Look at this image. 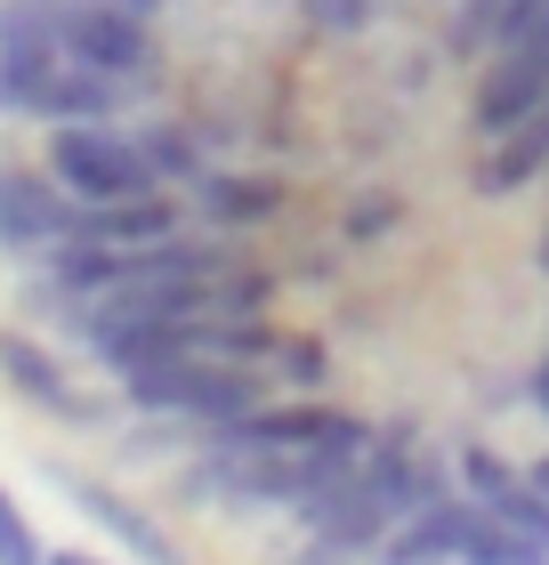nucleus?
Returning <instances> with one entry per match:
<instances>
[{
    "mask_svg": "<svg viewBox=\"0 0 549 565\" xmlns=\"http://www.w3.org/2000/svg\"><path fill=\"white\" fill-rule=\"evenodd\" d=\"M49 178L73 202H129L162 186L138 130H114V121H49Z\"/></svg>",
    "mask_w": 549,
    "mask_h": 565,
    "instance_id": "obj_2",
    "label": "nucleus"
},
{
    "mask_svg": "<svg viewBox=\"0 0 549 565\" xmlns=\"http://www.w3.org/2000/svg\"><path fill=\"white\" fill-rule=\"evenodd\" d=\"M49 484H57V493H65L73 509H82V518H89L97 533H106L114 550L138 557V565H187V557H178V542H170V525L154 518V509H138V501L122 493V484L82 477V469H49Z\"/></svg>",
    "mask_w": 549,
    "mask_h": 565,
    "instance_id": "obj_5",
    "label": "nucleus"
},
{
    "mask_svg": "<svg viewBox=\"0 0 549 565\" xmlns=\"http://www.w3.org/2000/svg\"><path fill=\"white\" fill-rule=\"evenodd\" d=\"M57 65H65L57 33H9L0 41V114H33L41 89L57 82Z\"/></svg>",
    "mask_w": 549,
    "mask_h": 565,
    "instance_id": "obj_13",
    "label": "nucleus"
},
{
    "mask_svg": "<svg viewBox=\"0 0 549 565\" xmlns=\"http://www.w3.org/2000/svg\"><path fill=\"white\" fill-rule=\"evenodd\" d=\"M526 396H534V413L549 420V348H541V364H534V380H526Z\"/></svg>",
    "mask_w": 549,
    "mask_h": 565,
    "instance_id": "obj_22",
    "label": "nucleus"
},
{
    "mask_svg": "<svg viewBox=\"0 0 549 565\" xmlns=\"http://www.w3.org/2000/svg\"><path fill=\"white\" fill-rule=\"evenodd\" d=\"M397 218H404L397 194H363V202H348V226H339V235L348 243H380V235H397Z\"/></svg>",
    "mask_w": 549,
    "mask_h": 565,
    "instance_id": "obj_20",
    "label": "nucleus"
},
{
    "mask_svg": "<svg viewBox=\"0 0 549 565\" xmlns=\"http://www.w3.org/2000/svg\"><path fill=\"white\" fill-rule=\"evenodd\" d=\"M122 9H138V17H154V9H162V0H122Z\"/></svg>",
    "mask_w": 549,
    "mask_h": 565,
    "instance_id": "obj_25",
    "label": "nucleus"
},
{
    "mask_svg": "<svg viewBox=\"0 0 549 565\" xmlns=\"http://www.w3.org/2000/svg\"><path fill=\"white\" fill-rule=\"evenodd\" d=\"M122 404L146 420H187V428H226L267 404V388H258L251 364H226V355H170V364H146L122 380Z\"/></svg>",
    "mask_w": 549,
    "mask_h": 565,
    "instance_id": "obj_1",
    "label": "nucleus"
},
{
    "mask_svg": "<svg viewBox=\"0 0 549 565\" xmlns=\"http://www.w3.org/2000/svg\"><path fill=\"white\" fill-rule=\"evenodd\" d=\"M275 211H283V186L275 178H251V170H202L194 202H187V218L202 235H251V226H267Z\"/></svg>",
    "mask_w": 549,
    "mask_h": 565,
    "instance_id": "obj_10",
    "label": "nucleus"
},
{
    "mask_svg": "<svg viewBox=\"0 0 549 565\" xmlns=\"http://www.w3.org/2000/svg\"><path fill=\"white\" fill-rule=\"evenodd\" d=\"M299 17H307V33H324V41L372 33V0H299Z\"/></svg>",
    "mask_w": 549,
    "mask_h": 565,
    "instance_id": "obj_18",
    "label": "nucleus"
},
{
    "mask_svg": "<svg viewBox=\"0 0 549 565\" xmlns=\"http://www.w3.org/2000/svg\"><path fill=\"white\" fill-rule=\"evenodd\" d=\"M129 106V82H114V73H97V65H57V82L41 89V106L33 121H114Z\"/></svg>",
    "mask_w": 549,
    "mask_h": 565,
    "instance_id": "obj_12",
    "label": "nucleus"
},
{
    "mask_svg": "<svg viewBox=\"0 0 549 565\" xmlns=\"http://www.w3.org/2000/svg\"><path fill=\"white\" fill-rule=\"evenodd\" d=\"M468 525H477V493H444L429 509H412V518L388 525V542L372 550V565H429V557H461Z\"/></svg>",
    "mask_w": 549,
    "mask_h": 565,
    "instance_id": "obj_11",
    "label": "nucleus"
},
{
    "mask_svg": "<svg viewBox=\"0 0 549 565\" xmlns=\"http://www.w3.org/2000/svg\"><path fill=\"white\" fill-rule=\"evenodd\" d=\"M526 477H534V484H541V493H549V452H541V460H534V469H526Z\"/></svg>",
    "mask_w": 549,
    "mask_h": 565,
    "instance_id": "obj_24",
    "label": "nucleus"
},
{
    "mask_svg": "<svg viewBox=\"0 0 549 565\" xmlns=\"http://www.w3.org/2000/svg\"><path fill=\"white\" fill-rule=\"evenodd\" d=\"M453 469H461V493H477L502 525H517V533H534V542H549V493H541L526 469H509V460L493 452V445H468Z\"/></svg>",
    "mask_w": 549,
    "mask_h": 565,
    "instance_id": "obj_9",
    "label": "nucleus"
},
{
    "mask_svg": "<svg viewBox=\"0 0 549 565\" xmlns=\"http://www.w3.org/2000/svg\"><path fill=\"white\" fill-rule=\"evenodd\" d=\"M534 9H541V0H461V9H453V57H485V49H502Z\"/></svg>",
    "mask_w": 549,
    "mask_h": 565,
    "instance_id": "obj_14",
    "label": "nucleus"
},
{
    "mask_svg": "<svg viewBox=\"0 0 549 565\" xmlns=\"http://www.w3.org/2000/svg\"><path fill=\"white\" fill-rule=\"evenodd\" d=\"M162 235H187V202L178 194H129V202H73V226H65V243H162Z\"/></svg>",
    "mask_w": 549,
    "mask_h": 565,
    "instance_id": "obj_8",
    "label": "nucleus"
},
{
    "mask_svg": "<svg viewBox=\"0 0 549 565\" xmlns=\"http://www.w3.org/2000/svg\"><path fill=\"white\" fill-rule=\"evenodd\" d=\"M461 565H549V542L502 525V518L477 501V525H468V542H461Z\"/></svg>",
    "mask_w": 549,
    "mask_h": 565,
    "instance_id": "obj_15",
    "label": "nucleus"
},
{
    "mask_svg": "<svg viewBox=\"0 0 549 565\" xmlns=\"http://www.w3.org/2000/svg\"><path fill=\"white\" fill-rule=\"evenodd\" d=\"M541 275H549V226H541Z\"/></svg>",
    "mask_w": 549,
    "mask_h": 565,
    "instance_id": "obj_26",
    "label": "nucleus"
},
{
    "mask_svg": "<svg viewBox=\"0 0 549 565\" xmlns=\"http://www.w3.org/2000/svg\"><path fill=\"white\" fill-rule=\"evenodd\" d=\"M275 372L292 380L299 396H316V388H324V372H331V348H324V340H307V331H299V340H275Z\"/></svg>",
    "mask_w": 549,
    "mask_h": 565,
    "instance_id": "obj_17",
    "label": "nucleus"
},
{
    "mask_svg": "<svg viewBox=\"0 0 549 565\" xmlns=\"http://www.w3.org/2000/svg\"><path fill=\"white\" fill-rule=\"evenodd\" d=\"M41 565H97V557H82V550H49Z\"/></svg>",
    "mask_w": 549,
    "mask_h": 565,
    "instance_id": "obj_23",
    "label": "nucleus"
},
{
    "mask_svg": "<svg viewBox=\"0 0 549 565\" xmlns=\"http://www.w3.org/2000/svg\"><path fill=\"white\" fill-rule=\"evenodd\" d=\"M283 565H356V557H339L331 542H316V533H307V542H299L292 557H283Z\"/></svg>",
    "mask_w": 549,
    "mask_h": 565,
    "instance_id": "obj_21",
    "label": "nucleus"
},
{
    "mask_svg": "<svg viewBox=\"0 0 549 565\" xmlns=\"http://www.w3.org/2000/svg\"><path fill=\"white\" fill-rule=\"evenodd\" d=\"M49 550H41V533H33V518L9 501V484H0V565H41Z\"/></svg>",
    "mask_w": 549,
    "mask_h": 565,
    "instance_id": "obj_19",
    "label": "nucleus"
},
{
    "mask_svg": "<svg viewBox=\"0 0 549 565\" xmlns=\"http://www.w3.org/2000/svg\"><path fill=\"white\" fill-rule=\"evenodd\" d=\"M356 484L388 509V518H412V509L461 493V469H453V460H444L412 420H388V428H372V452H363Z\"/></svg>",
    "mask_w": 549,
    "mask_h": 565,
    "instance_id": "obj_3",
    "label": "nucleus"
},
{
    "mask_svg": "<svg viewBox=\"0 0 549 565\" xmlns=\"http://www.w3.org/2000/svg\"><path fill=\"white\" fill-rule=\"evenodd\" d=\"M429 565H461V557H429Z\"/></svg>",
    "mask_w": 549,
    "mask_h": 565,
    "instance_id": "obj_27",
    "label": "nucleus"
},
{
    "mask_svg": "<svg viewBox=\"0 0 549 565\" xmlns=\"http://www.w3.org/2000/svg\"><path fill=\"white\" fill-rule=\"evenodd\" d=\"M73 226V194L49 170H17L0 162V250H49Z\"/></svg>",
    "mask_w": 549,
    "mask_h": 565,
    "instance_id": "obj_7",
    "label": "nucleus"
},
{
    "mask_svg": "<svg viewBox=\"0 0 549 565\" xmlns=\"http://www.w3.org/2000/svg\"><path fill=\"white\" fill-rule=\"evenodd\" d=\"M57 49L73 65L114 73V82H146V73H154V17L122 9V0H65Z\"/></svg>",
    "mask_w": 549,
    "mask_h": 565,
    "instance_id": "obj_4",
    "label": "nucleus"
},
{
    "mask_svg": "<svg viewBox=\"0 0 549 565\" xmlns=\"http://www.w3.org/2000/svg\"><path fill=\"white\" fill-rule=\"evenodd\" d=\"M0 380H9L33 413L65 420V428H106V404H97L89 388H73L65 355H49L41 340H24V331H0Z\"/></svg>",
    "mask_w": 549,
    "mask_h": 565,
    "instance_id": "obj_6",
    "label": "nucleus"
},
{
    "mask_svg": "<svg viewBox=\"0 0 549 565\" xmlns=\"http://www.w3.org/2000/svg\"><path fill=\"white\" fill-rule=\"evenodd\" d=\"M138 146H146V162H154V178H178V186H194L202 170H211V153H202V138L194 130H178V121H146L138 130Z\"/></svg>",
    "mask_w": 549,
    "mask_h": 565,
    "instance_id": "obj_16",
    "label": "nucleus"
}]
</instances>
